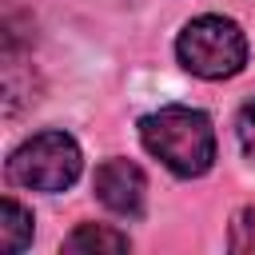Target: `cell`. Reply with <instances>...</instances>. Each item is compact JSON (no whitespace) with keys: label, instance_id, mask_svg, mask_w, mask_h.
Returning <instances> with one entry per match:
<instances>
[{"label":"cell","instance_id":"6da1fadb","mask_svg":"<svg viewBox=\"0 0 255 255\" xmlns=\"http://www.w3.org/2000/svg\"><path fill=\"white\" fill-rule=\"evenodd\" d=\"M139 139L179 179H199L215 163V128L199 108L167 104L159 112H147L139 120Z\"/></svg>","mask_w":255,"mask_h":255},{"label":"cell","instance_id":"7a4b0ae2","mask_svg":"<svg viewBox=\"0 0 255 255\" xmlns=\"http://www.w3.org/2000/svg\"><path fill=\"white\" fill-rule=\"evenodd\" d=\"M175 56L199 80H231L247 64V36L235 20L207 12L183 24L175 40Z\"/></svg>","mask_w":255,"mask_h":255},{"label":"cell","instance_id":"3957f363","mask_svg":"<svg viewBox=\"0 0 255 255\" xmlns=\"http://www.w3.org/2000/svg\"><path fill=\"white\" fill-rule=\"evenodd\" d=\"M84 155L68 131H36L8 155V179L28 191H64L80 179Z\"/></svg>","mask_w":255,"mask_h":255},{"label":"cell","instance_id":"277c9868","mask_svg":"<svg viewBox=\"0 0 255 255\" xmlns=\"http://www.w3.org/2000/svg\"><path fill=\"white\" fill-rule=\"evenodd\" d=\"M96 199L124 215V219H139L143 203H147V175L139 163L131 159H104L96 167Z\"/></svg>","mask_w":255,"mask_h":255},{"label":"cell","instance_id":"5b68a950","mask_svg":"<svg viewBox=\"0 0 255 255\" xmlns=\"http://www.w3.org/2000/svg\"><path fill=\"white\" fill-rule=\"evenodd\" d=\"M64 251L68 255H120V251H131V239L116 227H104V223H80L68 239H64Z\"/></svg>","mask_w":255,"mask_h":255},{"label":"cell","instance_id":"8992f818","mask_svg":"<svg viewBox=\"0 0 255 255\" xmlns=\"http://www.w3.org/2000/svg\"><path fill=\"white\" fill-rule=\"evenodd\" d=\"M32 223H36L32 211L24 203H16L12 195H4L0 199V251L4 255H20L32 243V231H36Z\"/></svg>","mask_w":255,"mask_h":255},{"label":"cell","instance_id":"52a82bcc","mask_svg":"<svg viewBox=\"0 0 255 255\" xmlns=\"http://www.w3.org/2000/svg\"><path fill=\"white\" fill-rule=\"evenodd\" d=\"M231 251H255V207H239L231 219Z\"/></svg>","mask_w":255,"mask_h":255},{"label":"cell","instance_id":"ba28073f","mask_svg":"<svg viewBox=\"0 0 255 255\" xmlns=\"http://www.w3.org/2000/svg\"><path fill=\"white\" fill-rule=\"evenodd\" d=\"M235 135H239L243 155H247V159H255V100H251V104H243V112H239V120H235Z\"/></svg>","mask_w":255,"mask_h":255}]
</instances>
